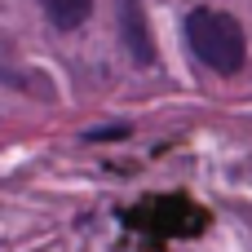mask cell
<instances>
[{
  "label": "cell",
  "mask_w": 252,
  "mask_h": 252,
  "mask_svg": "<svg viewBox=\"0 0 252 252\" xmlns=\"http://www.w3.org/2000/svg\"><path fill=\"white\" fill-rule=\"evenodd\" d=\"M186 44L217 75H239L244 62H248L244 27L230 13H221V9H190L186 13Z\"/></svg>",
  "instance_id": "obj_1"
},
{
  "label": "cell",
  "mask_w": 252,
  "mask_h": 252,
  "mask_svg": "<svg viewBox=\"0 0 252 252\" xmlns=\"http://www.w3.org/2000/svg\"><path fill=\"white\" fill-rule=\"evenodd\" d=\"M120 35H124V44H128V53H133L137 66L155 62V40H151V27H146L137 0H120Z\"/></svg>",
  "instance_id": "obj_2"
},
{
  "label": "cell",
  "mask_w": 252,
  "mask_h": 252,
  "mask_svg": "<svg viewBox=\"0 0 252 252\" xmlns=\"http://www.w3.org/2000/svg\"><path fill=\"white\" fill-rule=\"evenodd\" d=\"M40 4H44V13L53 18L58 31H75L93 9V0H40Z\"/></svg>",
  "instance_id": "obj_3"
}]
</instances>
